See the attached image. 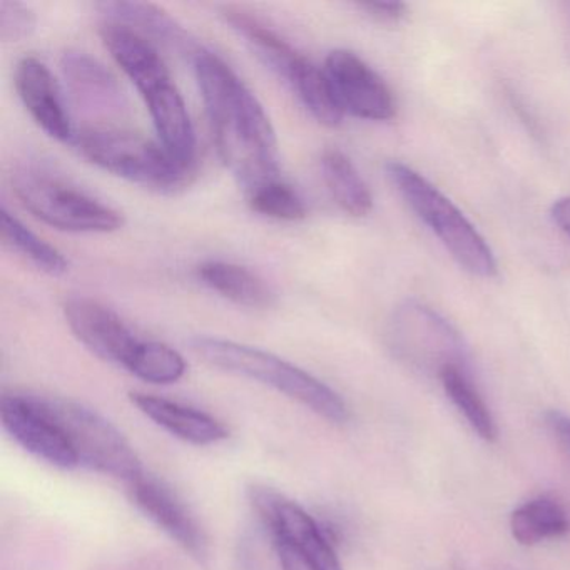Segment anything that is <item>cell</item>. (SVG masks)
<instances>
[{
    "instance_id": "1",
    "label": "cell",
    "mask_w": 570,
    "mask_h": 570,
    "mask_svg": "<svg viewBox=\"0 0 570 570\" xmlns=\"http://www.w3.org/2000/svg\"><path fill=\"white\" fill-rule=\"evenodd\" d=\"M191 62L223 165L246 193L279 179L278 139L252 89L208 49Z\"/></svg>"
},
{
    "instance_id": "2",
    "label": "cell",
    "mask_w": 570,
    "mask_h": 570,
    "mask_svg": "<svg viewBox=\"0 0 570 570\" xmlns=\"http://www.w3.org/2000/svg\"><path fill=\"white\" fill-rule=\"evenodd\" d=\"M101 38L116 65L138 89L163 148L189 171L196 158L195 128L158 48L132 29L115 22H105Z\"/></svg>"
},
{
    "instance_id": "3",
    "label": "cell",
    "mask_w": 570,
    "mask_h": 570,
    "mask_svg": "<svg viewBox=\"0 0 570 570\" xmlns=\"http://www.w3.org/2000/svg\"><path fill=\"white\" fill-rule=\"evenodd\" d=\"M191 348L213 368L269 386L328 422L348 420V406L332 386L273 353L216 336H196Z\"/></svg>"
},
{
    "instance_id": "4",
    "label": "cell",
    "mask_w": 570,
    "mask_h": 570,
    "mask_svg": "<svg viewBox=\"0 0 570 570\" xmlns=\"http://www.w3.org/2000/svg\"><path fill=\"white\" fill-rule=\"evenodd\" d=\"M226 24L245 39L256 58L283 79L303 108L326 128H338L343 111L336 102L332 86L323 68L296 51L278 32L273 31L262 19L238 8L223 9Z\"/></svg>"
},
{
    "instance_id": "5",
    "label": "cell",
    "mask_w": 570,
    "mask_h": 570,
    "mask_svg": "<svg viewBox=\"0 0 570 570\" xmlns=\"http://www.w3.org/2000/svg\"><path fill=\"white\" fill-rule=\"evenodd\" d=\"M386 176L406 205L429 226L465 272L480 278L497 275V259L489 243L432 183L409 166L395 161L386 165Z\"/></svg>"
},
{
    "instance_id": "6",
    "label": "cell",
    "mask_w": 570,
    "mask_h": 570,
    "mask_svg": "<svg viewBox=\"0 0 570 570\" xmlns=\"http://www.w3.org/2000/svg\"><path fill=\"white\" fill-rule=\"evenodd\" d=\"M249 503L282 570H343L332 537L298 502L272 487L249 489Z\"/></svg>"
},
{
    "instance_id": "7",
    "label": "cell",
    "mask_w": 570,
    "mask_h": 570,
    "mask_svg": "<svg viewBox=\"0 0 570 570\" xmlns=\"http://www.w3.org/2000/svg\"><path fill=\"white\" fill-rule=\"evenodd\" d=\"M72 145L82 158L102 171L145 188L159 191L178 188L189 173L171 158L161 142L118 126L82 128L76 132Z\"/></svg>"
},
{
    "instance_id": "8",
    "label": "cell",
    "mask_w": 570,
    "mask_h": 570,
    "mask_svg": "<svg viewBox=\"0 0 570 570\" xmlns=\"http://www.w3.org/2000/svg\"><path fill=\"white\" fill-rule=\"evenodd\" d=\"M12 189L32 216L61 232L112 233L125 225L121 213L39 166L16 169Z\"/></svg>"
},
{
    "instance_id": "9",
    "label": "cell",
    "mask_w": 570,
    "mask_h": 570,
    "mask_svg": "<svg viewBox=\"0 0 570 570\" xmlns=\"http://www.w3.org/2000/svg\"><path fill=\"white\" fill-rule=\"evenodd\" d=\"M46 412L61 426L75 449L79 465L121 480L126 485L145 473L138 453L118 426L71 399L39 395Z\"/></svg>"
},
{
    "instance_id": "10",
    "label": "cell",
    "mask_w": 570,
    "mask_h": 570,
    "mask_svg": "<svg viewBox=\"0 0 570 570\" xmlns=\"http://www.w3.org/2000/svg\"><path fill=\"white\" fill-rule=\"evenodd\" d=\"M390 346L402 362L430 375L465 368V345L459 332L439 313L420 303L400 306L390 322Z\"/></svg>"
},
{
    "instance_id": "11",
    "label": "cell",
    "mask_w": 570,
    "mask_h": 570,
    "mask_svg": "<svg viewBox=\"0 0 570 570\" xmlns=\"http://www.w3.org/2000/svg\"><path fill=\"white\" fill-rule=\"evenodd\" d=\"M0 422L16 443L56 469L72 470L79 459L55 419L46 412L38 393H4Z\"/></svg>"
},
{
    "instance_id": "12",
    "label": "cell",
    "mask_w": 570,
    "mask_h": 570,
    "mask_svg": "<svg viewBox=\"0 0 570 570\" xmlns=\"http://www.w3.org/2000/svg\"><path fill=\"white\" fill-rule=\"evenodd\" d=\"M326 78L343 115L366 121H390L396 102L386 82L355 52L336 49L325 59Z\"/></svg>"
},
{
    "instance_id": "13",
    "label": "cell",
    "mask_w": 570,
    "mask_h": 570,
    "mask_svg": "<svg viewBox=\"0 0 570 570\" xmlns=\"http://www.w3.org/2000/svg\"><path fill=\"white\" fill-rule=\"evenodd\" d=\"M65 316L76 338L102 362L126 368L141 342L118 313L89 296L69 298Z\"/></svg>"
},
{
    "instance_id": "14",
    "label": "cell",
    "mask_w": 570,
    "mask_h": 570,
    "mask_svg": "<svg viewBox=\"0 0 570 570\" xmlns=\"http://www.w3.org/2000/svg\"><path fill=\"white\" fill-rule=\"evenodd\" d=\"M128 493L139 512L145 513L166 535L171 537L195 559H206L208 540L202 525L166 483L145 472L128 483Z\"/></svg>"
},
{
    "instance_id": "15",
    "label": "cell",
    "mask_w": 570,
    "mask_h": 570,
    "mask_svg": "<svg viewBox=\"0 0 570 570\" xmlns=\"http://www.w3.org/2000/svg\"><path fill=\"white\" fill-rule=\"evenodd\" d=\"M16 91L32 121L56 141L75 142L76 129L62 96L61 86L51 69L35 56H26L16 66Z\"/></svg>"
},
{
    "instance_id": "16",
    "label": "cell",
    "mask_w": 570,
    "mask_h": 570,
    "mask_svg": "<svg viewBox=\"0 0 570 570\" xmlns=\"http://www.w3.org/2000/svg\"><path fill=\"white\" fill-rule=\"evenodd\" d=\"M61 71L72 101L86 115L115 119L128 111V99L118 79L98 59L69 51L62 56Z\"/></svg>"
},
{
    "instance_id": "17",
    "label": "cell",
    "mask_w": 570,
    "mask_h": 570,
    "mask_svg": "<svg viewBox=\"0 0 570 570\" xmlns=\"http://www.w3.org/2000/svg\"><path fill=\"white\" fill-rule=\"evenodd\" d=\"M129 399L132 405L156 425L193 445H213L229 436L228 429L203 410L149 393L132 392L129 393Z\"/></svg>"
},
{
    "instance_id": "18",
    "label": "cell",
    "mask_w": 570,
    "mask_h": 570,
    "mask_svg": "<svg viewBox=\"0 0 570 570\" xmlns=\"http://www.w3.org/2000/svg\"><path fill=\"white\" fill-rule=\"evenodd\" d=\"M98 8L105 16L106 22L126 26L155 46L161 45L163 48L188 56L189 59L195 58L196 52L202 49L191 35L158 6L116 0V2H102Z\"/></svg>"
},
{
    "instance_id": "19",
    "label": "cell",
    "mask_w": 570,
    "mask_h": 570,
    "mask_svg": "<svg viewBox=\"0 0 570 570\" xmlns=\"http://www.w3.org/2000/svg\"><path fill=\"white\" fill-rule=\"evenodd\" d=\"M198 278L223 298L245 308L265 309L275 303L272 286L252 269L236 263L219 259L203 263L198 266Z\"/></svg>"
},
{
    "instance_id": "20",
    "label": "cell",
    "mask_w": 570,
    "mask_h": 570,
    "mask_svg": "<svg viewBox=\"0 0 570 570\" xmlns=\"http://www.w3.org/2000/svg\"><path fill=\"white\" fill-rule=\"evenodd\" d=\"M323 181L333 202L353 218L370 215L373 196L352 159L336 148L325 149L320 158Z\"/></svg>"
},
{
    "instance_id": "21",
    "label": "cell",
    "mask_w": 570,
    "mask_h": 570,
    "mask_svg": "<svg viewBox=\"0 0 570 570\" xmlns=\"http://www.w3.org/2000/svg\"><path fill=\"white\" fill-rule=\"evenodd\" d=\"M510 532L520 546H537L543 540L559 539L569 533L570 515L556 499L537 497L513 510Z\"/></svg>"
},
{
    "instance_id": "22",
    "label": "cell",
    "mask_w": 570,
    "mask_h": 570,
    "mask_svg": "<svg viewBox=\"0 0 570 570\" xmlns=\"http://www.w3.org/2000/svg\"><path fill=\"white\" fill-rule=\"evenodd\" d=\"M2 238L12 252L19 253L26 262L49 276H62L68 273L69 262L55 246L36 235L18 216L12 215L6 206L0 212Z\"/></svg>"
},
{
    "instance_id": "23",
    "label": "cell",
    "mask_w": 570,
    "mask_h": 570,
    "mask_svg": "<svg viewBox=\"0 0 570 570\" xmlns=\"http://www.w3.org/2000/svg\"><path fill=\"white\" fill-rule=\"evenodd\" d=\"M439 379L446 396L452 400L456 410L465 416L466 423L472 426L473 432L485 442H495L499 439L495 419H493L489 406L483 402L482 396L466 376L465 368L453 366V368L445 370Z\"/></svg>"
},
{
    "instance_id": "24",
    "label": "cell",
    "mask_w": 570,
    "mask_h": 570,
    "mask_svg": "<svg viewBox=\"0 0 570 570\" xmlns=\"http://www.w3.org/2000/svg\"><path fill=\"white\" fill-rule=\"evenodd\" d=\"M126 370L142 382L171 385L185 376L186 362L181 353L166 343L141 340Z\"/></svg>"
},
{
    "instance_id": "25",
    "label": "cell",
    "mask_w": 570,
    "mask_h": 570,
    "mask_svg": "<svg viewBox=\"0 0 570 570\" xmlns=\"http://www.w3.org/2000/svg\"><path fill=\"white\" fill-rule=\"evenodd\" d=\"M246 195H248L249 208L266 218L278 219V222H299L308 215L305 199L282 178L265 183Z\"/></svg>"
},
{
    "instance_id": "26",
    "label": "cell",
    "mask_w": 570,
    "mask_h": 570,
    "mask_svg": "<svg viewBox=\"0 0 570 570\" xmlns=\"http://www.w3.org/2000/svg\"><path fill=\"white\" fill-rule=\"evenodd\" d=\"M38 18L29 6L12 0L0 2V39L21 42L35 35Z\"/></svg>"
},
{
    "instance_id": "27",
    "label": "cell",
    "mask_w": 570,
    "mask_h": 570,
    "mask_svg": "<svg viewBox=\"0 0 570 570\" xmlns=\"http://www.w3.org/2000/svg\"><path fill=\"white\" fill-rule=\"evenodd\" d=\"M370 18L382 22H396L405 16L406 6L400 2H365L358 6Z\"/></svg>"
},
{
    "instance_id": "28",
    "label": "cell",
    "mask_w": 570,
    "mask_h": 570,
    "mask_svg": "<svg viewBox=\"0 0 570 570\" xmlns=\"http://www.w3.org/2000/svg\"><path fill=\"white\" fill-rule=\"evenodd\" d=\"M547 425L552 430L563 449L570 453V416L559 410H550L546 415Z\"/></svg>"
},
{
    "instance_id": "29",
    "label": "cell",
    "mask_w": 570,
    "mask_h": 570,
    "mask_svg": "<svg viewBox=\"0 0 570 570\" xmlns=\"http://www.w3.org/2000/svg\"><path fill=\"white\" fill-rule=\"evenodd\" d=\"M553 223L559 226L560 232L566 233L570 238V196L567 198L557 199L550 209Z\"/></svg>"
}]
</instances>
